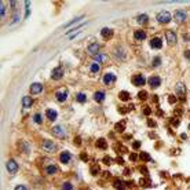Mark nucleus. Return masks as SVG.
<instances>
[{"label":"nucleus","mask_w":190,"mask_h":190,"mask_svg":"<svg viewBox=\"0 0 190 190\" xmlns=\"http://www.w3.org/2000/svg\"><path fill=\"white\" fill-rule=\"evenodd\" d=\"M156 18L160 23H168L170 21H171V14H170L168 11H161L156 15Z\"/></svg>","instance_id":"1"},{"label":"nucleus","mask_w":190,"mask_h":190,"mask_svg":"<svg viewBox=\"0 0 190 190\" xmlns=\"http://www.w3.org/2000/svg\"><path fill=\"white\" fill-rule=\"evenodd\" d=\"M145 83H146V79H145L142 75H135V76L132 77V84L137 86V87H142Z\"/></svg>","instance_id":"2"},{"label":"nucleus","mask_w":190,"mask_h":190,"mask_svg":"<svg viewBox=\"0 0 190 190\" xmlns=\"http://www.w3.org/2000/svg\"><path fill=\"white\" fill-rule=\"evenodd\" d=\"M7 171L11 175L17 174V171H18V164H17L14 160H8L7 161Z\"/></svg>","instance_id":"3"},{"label":"nucleus","mask_w":190,"mask_h":190,"mask_svg":"<svg viewBox=\"0 0 190 190\" xmlns=\"http://www.w3.org/2000/svg\"><path fill=\"white\" fill-rule=\"evenodd\" d=\"M165 39H167V43L170 46H174L175 43H176V34L172 31H168L167 33H165Z\"/></svg>","instance_id":"4"},{"label":"nucleus","mask_w":190,"mask_h":190,"mask_svg":"<svg viewBox=\"0 0 190 190\" xmlns=\"http://www.w3.org/2000/svg\"><path fill=\"white\" fill-rule=\"evenodd\" d=\"M53 134L55 135V137H58V138H65L66 137V132H65V129L62 128L61 126H55L53 128Z\"/></svg>","instance_id":"5"},{"label":"nucleus","mask_w":190,"mask_h":190,"mask_svg":"<svg viewBox=\"0 0 190 190\" xmlns=\"http://www.w3.org/2000/svg\"><path fill=\"white\" fill-rule=\"evenodd\" d=\"M148 83H149V86L152 88H157L161 84V79H160L159 76H153V77H150V79L148 80Z\"/></svg>","instance_id":"6"},{"label":"nucleus","mask_w":190,"mask_h":190,"mask_svg":"<svg viewBox=\"0 0 190 190\" xmlns=\"http://www.w3.org/2000/svg\"><path fill=\"white\" fill-rule=\"evenodd\" d=\"M62 76H64V70H62V68H55L53 70V73H51V77H53V80H59L62 79Z\"/></svg>","instance_id":"7"},{"label":"nucleus","mask_w":190,"mask_h":190,"mask_svg":"<svg viewBox=\"0 0 190 190\" xmlns=\"http://www.w3.org/2000/svg\"><path fill=\"white\" fill-rule=\"evenodd\" d=\"M116 81V76H114L113 73H106L105 76H103V83L106 84V86H110Z\"/></svg>","instance_id":"8"},{"label":"nucleus","mask_w":190,"mask_h":190,"mask_svg":"<svg viewBox=\"0 0 190 190\" xmlns=\"http://www.w3.org/2000/svg\"><path fill=\"white\" fill-rule=\"evenodd\" d=\"M43 148L46 149L47 152H55V149H57V146H55V143L51 141H44L43 142Z\"/></svg>","instance_id":"9"},{"label":"nucleus","mask_w":190,"mask_h":190,"mask_svg":"<svg viewBox=\"0 0 190 190\" xmlns=\"http://www.w3.org/2000/svg\"><path fill=\"white\" fill-rule=\"evenodd\" d=\"M186 12L182 11V10H178V11L175 12V21L176 22H183L185 19H186Z\"/></svg>","instance_id":"10"},{"label":"nucleus","mask_w":190,"mask_h":190,"mask_svg":"<svg viewBox=\"0 0 190 190\" xmlns=\"http://www.w3.org/2000/svg\"><path fill=\"white\" fill-rule=\"evenodd\" d=\"M66 98H68V91H66V90H59V91H57L58 102H65Z\"/></svg>","instance_id":"11"},{"label":"nucleus","mask_w":190,"mask_h":190,"mask_svg":"<svg viewBox=\"0 0 190 190\" xmlns=\"http://www.w3.org/2000/svg\"><path fill=\"white\" fill-rule=\"evenodd\" d=\"M176 95H178L180 99H185V86L182 83L176 84Z\"/></svg>","instance_id":"12"},{"label":"nucleus","mask_w":190,"mask_h":190,"mask_svg":"<svg viewBox=\"0 0 190 190\" xmlns=\"http://www.w3.org/2000/svg\"><path fill=\"white\" fill-rule=\"evenodd\" d=\"M43 91V86L40 83H33L31 86V92L32 94H40Z\"/></svg>","instance_id":"13"},{"label":"nucleus","mask_w":190,"mask_h":190,"mask_svg":"<svg viewBox=\"0 0 190 190\" xmlns=\"http://www.w3.org/2000/svg\"><path fill=\"white\" fill-rule=\"evenodd\" d=\"M113 187L117 190H126V183H124V180H121V179H116L113 182Z\"/></svg>","instance_id":"14"},{"label":"nucleus","mask_w":190,"mask_h":190,"mask_svg":"<svg viewBox=\"0 0 190 190\" xmlns=\"http://www.w3.org/2000/svg\"><path fill=\"white\" fill-rule=\"evenodd\" d=\"M150 46L153 47V48H161L163 47V43H161V39L160 37H154V39H152L150 40Z\"/></svg>","instance_id":"15"},{"label":"nucleus","mask_w":190,"mask_h":190,"mask_svg":"<svg viewBox=\"0 0 190 190\" xmlns=\"http://www.w3.org/2000/svg\"><path fill=\"white\" fill-rule=\"evenodd\" d=\"M101 34H102L105 39H110L112 36H113V29H110V28H102Z\"/></svg>","instance_id":"16"},{"label":"nucleus","mask_w":190,"mask_h":190,"mask_svg":"<svg viewBox=\"0 0 190 190\" xmlns=\"http://www.w3.org/2000/svg\"><path fill=\"white\" fill-rule=\"evenodd\" d=\"M98 51H99V44L96 43H92L88 46V53L92 54V55H98Z\"/></svg>","instance_id":"17"},{"label":"nucleus","mask_w":190,"mask_h":190,"mask_svg":"<svg viewBox=\"0 0 190 190\" xmlns=\"http://www.w3.org/2000/svg\"><path fill=\"white\" fill-rule=\"evenodd\" d=\"M59 160H61L62 164H68L69 160H70V153L69 152H62L61 154H59Z\"/></svg>","instance_id":"18"},{"label":"nucleus","mask_w":190,"mask_h":190,"mask_svg":"<svg viewBox=\"0 0 190 190\" xmlns=\"http://www.w3.org/2000/svg\"><path fill=\"white\" fill-rule=\"evenodd\" d=\"M134 36H135L137 40H143V39H146V32L142 31V29H139V31H135Z\"/></svg>","instance_id":"19"},{"label":"nucleus","mask_w":190,"mask_h":190,"mask_svg":"<svg viewBox=\"0 0 190 190\" xmlns=\"http://www.w3.org/2000/svg\"><path fill=\"white\" fill-rule=\"evenodd\" d=\"M94 99L96 101V102L101 103L103 99H105V92H103V91H96V92L94 94Z\"/></svg>","instance_id":"20"},{"label":"nucleus","mask_w":190,"mask_h":190,"mask_svg":"<svg viewBox=\"0 0 190 190\" xmlns=\"http://www.w3.org/2000/svg\"><path fill=\"white\" fill-rule=\"evenodd\" d=\"M22 105L25 107H31L32 105H33V99H32L31 96H23L22 98Z\"/></svg>","instance_id":"21"},{"label":"nucleus","mask_w":190,"mask_h":190,"mask_svg":"<svg viewBox=\"0 0 190 190\" xmlns=\"http://www.w3.org/2000/svg\"><path fill=\"white\" fill-rule=\"evenodd\" d=\"M46 113H47V117H48L51 121H54V120L57 118V116H58V113L54 110V109H47Z\"/></svg>","instance_id":"22"},{"label":"nucleus","mask_w":190,"mask_h":190,"mask_svg":"<svg viewBox=\"0 0 190 190\" xmlns=\"http://www.w3.org/2000/svg\"><path fill=\"white\" fill-rule=\"evenodd\" d=\"M137 21H138L139 23H141V25H145V23H146V22L149 21V17L146 15V14H141V15H138V17H137Z\"/></svg>","instance_id":"23"},{"label":"nucleus","mask_w":190,"mask_h":190,"mask_svg":"<svg viewBox=\"0 0 190 190\" xmlns=\"http://www.w3.org/2000/svg\"><path fill=\"white\" fill-rule=\"evenodd\" d=\"M46 172L48 175H54L58 172V167H55V165H48V167L46 168Z\"/></svg>","instance_id":"24"},{"label":"nucleus","mask_w":190,"mask_h":190,"mask_svg":"<svg viewBox=\"0 0 190 190\" xmlns=\"http://www.w3.org/2000/svg\"><path fill=\"white\" fill-rule=\"evenodd\" d=\"M96 148H98V149H106L107 148L106 141H105V139H102V138H101V139H98V141H96Z\"/></svg>","instance_id":"25"},{"label":"nucleus","mask_w":190,"mask_h":190,"mask_svg":"<svg viewBox=\"0 0 190 190\" xmlns=\"http://www.w3.org/2000/svg\"><path fill=\"white\" fill-rule=\"evenodd\" d=\"M118 98L121 99L123 102H124V101L127 102V101H129V94H128L127 91H121L120 94H118Z\"/></svg>","instance_id":"26"},{"label":"nucleus","mask_w":190,"mask_h":190,"mask_svg":"<svg viewBox=\"0 0 190 190\" xmlns=\"http://www.w3.org/2000/svg\"><path fill=\"white\" fill-rule=\"evenodd\" d=\"M124 128H126V121L117 123V126H116V131H118V132H123V131H124Z\"/></svg>","instance_id":"27"},{"label":"nucleus","mask_w":190,"mask_h":190,"mask_svg":"<svg viewBox=\"0 0 190 190\" xmlns=\"http://www.w3.org/2000/svg\"><path fill=\"white\" fill-rule=\"evenodd\" d=\"M76 99L79 101L80 103H84L86 101H87V96H86V95H84L83 92H80V94H77V95H76Z\"/></svg>","instance_id":"28"},{"label":"nucleus","mask_w":190,"mask_h":190,"mask_svg":"<svg viewBox=\"0 0 190 190\" xmlns=\"http://www.w3.org/2000/svg\"><path fill=\"white\" fill-rule=\"evenodd\" d=\"M94 59L96 62H105V61H106V55H103V54L101 55V54H98V55H95Z\"/></svg>","instance_id":"29"},{"label":"nucleus","mask_w":190,"mask_h":190,"mask_svg":"<svg viewBox=\"0 0 190 190\" xmlns=\"http://www.w3.org/2000/svg\"><path fill=\"white\" fill-rule=\"evenodd\" d=\"M62 190H73V186H72V183H69V182H65L64 185H62Z\"/></svg>","instance_id":"30"},{"label":"nucleus","mask_w":190,"mask_h":190,"mask_svg":"<svg viewBox=\"0 0 190 190\" xmlns=\"http://www.w3.org/2000/svg\"><path fill=\"white\" fill-rule=\"evenodd\" d=\"M138 96H139V99H142V101H146V98H148V92H146V91H141Z\"/></svg>","instance_id":"31"},{"label":"nucleus","mask_w":190,"mask_h":190,"mask_svg":"<svg viewBox=\"0 0 190 190\" xmlns=\"http://www.w3.org/2000/svg\"><path fill=\"white\" fill-rule=\"evenodd\" d=\"M33 120H34V123H37V124H40V123H42V116H40L39 113H36V114L33 116Z\"/></svg>","instance_id":"32"},{"label":"nucleus","mask_w":190,"mask_h":190,"mask_svg":"<svg viewBox=\"0 0 190 190\" xmlns=\"http://www.w3.org/2000/svg\"><path fill=\"white\" fill-rule=\"evenodd\" d=\"M141 159L143 160V161H150V160H152V159H150V156L148 154V153H142V154H141Z\"/></svg>","instance_id":"33"},{"label":"nucleus","mask_w":190,"mask_h":190,"mask_svg":"<svg viewBox=\"0 0 190 190\" xmlns=\"http://www.w3.org/2000/svg\"><path fill=\"white\" fill-rule=\"evenodd\" d=\"M98 70H99L98 64H92V65H91V72H92V73H96Z\"/></svg>","instance_id":"34"},{"label":"nucleus","mask_w":190,"mask_h":190,"mask_svg":"<svg viewBox=\"0 0 190 190\" xmlns=\"http://www.w3.org/2000/svg\"><path fill=\"white\" fill-rule=\"evenodd\" d=\"M81 18H83V17H80V18H75V19H72V21H70V22H69V23H66L65 26H70V25H73V23H75V22H79V21H80V19H81Z\"/></svg>","instance_id":"35"},{"label":"nucleus","mask_w":190,"mask_h":190,"mask_svg":"<svg viewBox=\"0 0 190 190\" xmlns=\"http://www.w3.org/2000/svg\"><path fill=\"white\" fill-rule=\"evenodd\" d=\"M160 64H161V59H160V57H156V58H154V61H153V66H159Z\"/></svg>","instance_id":"36"},{"label":"nucleus","mask_w":190,"mask_h":190,"mask_svg":"<svg viewBox=\"0 0 190 190\" xmlns=\"http://www.w3.org/2000/svg\"><path fill=\"white\" fill-rule=\"evenodd\" d=\"M4 12H6V7H4V4H1V6H0V15L4 17V15H6Z\"/></svg>","instance_id":"37"},{"label":"nucleus","mask_w":190,"mask_h":190,"mask_svg":"<svg viewBox=\"0 0 190 190\" xmlns=\"http://www.w3.org/2000/svg\"><path fill=\"white\" fill-rule=\"evenodd\" d=\"M132 148H134V149H139V148H141V142H139V141H137V142H134V145H132Z\"/></svg>","instance_id":"38"},{"label":"nucleus","mask_w":190,"mask_h":190,"mask_svg":"<svg viewBox=\"0 0 190 190\" xmlns=\"http://www.w3.org/2000/svg\"><path fill=\"white\" fill-rule=\"evenodd\" d=\"M143 114L145 116H149L150 114V107H143Z\"/></svg>","instance_id":"39"},{"label":"nucleus","mask_w":190,"mask_h":190,"mask_svg":"<svg viewBox=\"0 0 190 190\" xmlns=\"http://www.w3.org/2000/svg\"><path fill=\"white\" fill-rule=\"evenodd\" d=\"M129 159H131V161H137V160H138V156H137V154H134V153H132V154L129 156Z\"/></svg>","instance_id":"40"},{"label":"nucleus","mask_w":190,"mask_h":190,"mask_svg":"<svg viewBox=\"0 0 190 190\" xmlns=\"http://www.w3.org/2000/svg\"><path fill=\"white\" fill-rule=\"evenodd\" d=\"M14 190H28V189H26L25 186H22V185H19V186H17Z\"/></svg>","instance_id":"41"},{"label":"nucleus","mask_w":190,"mask_h":190,"mask_svg":"<svg viewBox=\"0 0 190 190\" xmlns=\"http://www.w3.org/2000/svg\"><path fill=\"white\" fill-rule=\"evenodd\" d=\"M168 99H170V102H171V103H175V102H176V98H175L174 95H171V96H170Z\"/></svg>","instance_id":"42"},{"label":"nucleus","mask_w":190,"mask_h":190,"mask_svg":"<svg viewBox=\"0 0 190 190\" xmlns=\"http://www.w3.org/2000/svg\"><path fill=\"white\" fill-rule=\"evenodd\" d=\"M185 57H186L187 59H190V50H186V51H185Z\"/></svg>","instance_id":"43"},{"label":"nucleus","mask_w":190,"mask_h":190,"mask_svg":"<svg viewBox=\"0 0 190 190\" xmlns=\"http://www.w3.org/2000/svg\"><path fill=\"white\" fill-rule=\"evenodd\" d=\"M98 174V167H94L92 168V175H96Z\"/></svg>","instance_id":"44"},{"label":"nucleus","mask_w":190,"mask_h":190,"mask_svg":"<svg viewBox=\"0 0 190 190\" xmlns=\"http://www.w3.org/2000/svg\"><path fill=\"white\" fill-rule=\"evenodd\" d=\"M149 126H150V127H154L156 124H154V121H152V120H150V121H149Z\"/></svg>","instance_id":"45"},{"label":"nucleus","mask_w":190,"mask_h":190,"mask_svg":"<svg viewBox=\"0 0 190 190\" xmlns=\"http://www.w3.org/2000/svg\"><path fill=\"white\" fill-rule=\"evenodd\" d=\"M172 123H174V126H178V120H172Z\"/></svg>","instance_id":"46"}]
</instances>
